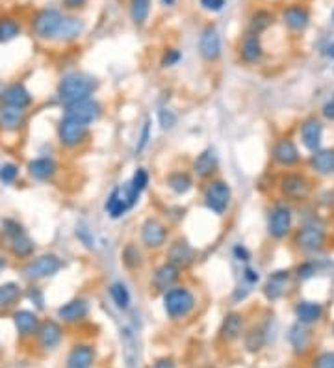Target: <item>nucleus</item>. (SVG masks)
Returning a JSON list of instances; mask_svg holds the SVG:
<instances>
[{"label": "nucleus", "mask_w": 334, "mask_h": 368, "mask_svg": "<svg viewBox=\"0 0 334 368\" xmlns=\"http://www.w3.org/2000/svg\"><path fill=\"white\" fill-rule=\"evenodd\" d=\"M97 89H99V80L95 76L73 71V73H67L60 78L56 86V97L63 106H67L73 102L93 97Z\"/></svg>", "instance_id": "obj_1"}, {"label": "nucleus", "mask_w": 334, "mask_h": 368, "mask_svg": "<svg viewBox=\"0 0 334 368\" xmlns=\"http://www.w3.org/2000/svg\"><path fill=\"white\" fill-rule=\"evenodd\" d=\"M63 23V13L56 8H43L34 13L30 21V30L34 38L41 41H56Z\"/></svg>", "instance_id": "obj_2"}, {"label": "nucleus", "mask_w": 334, "mask_h": 368, "mask_svg": "<svg viewBox=\"0 0 334 368\" xmlns=\"http://www.w3.org/2000/svg\"><path fill=\"white\" fill-rule=\"evenodd\" d=\"M195 294L188 286H173L164 292V311L171 320H182L195 309Z\"/></svg>", "instance_id": "obj_3"}, {"label": "nucleus", "mask_w": 334, "mask_h": 368, "mask_svg": "<svg viewBox=\"0 0 334 368\" xmlns=\"http://www.w3.org/2000/svg\"><path fill=\"white\" fill-rule=\"evenodd\" d=\"M56 136L60 146L65 149H76L80 147L89 136V125L84 121L76 119L75 115H69L63 112V115L58 119Z\"/></svg>", "instance_id": "obj_4"}, {"label": "nucleus", "mask_w": 334, "mask_h": 368, "mask_svg": "<svg viewBox=\"0 0 334 368\" xmlns=\"http://www.w3.org/2000/svg\"><path fill=\"white\" fill-rule=\"evenodd\" d=\"M63 260L56 253H43L38 257H32L23 268V275L28 281L51 279L62 272Z\"/></svg>", "instance_id": "obj_5"}, {"label": "nucleus", "mask_w": 334, "mask_h": 368, "mask_svg": "<svg viewBox=\"0 0 334 368\" xmlns=\"http://www.w3.org/2000/svg\"><path fill=\"white\" fill-rule=\"evenodd\" d=\"M139 196H141V194L134 190L130 183L115 186L112 194L108 196L106 203H104V210H106V214L112 218V220H119V218L125 216L128 210L136 207Z\"/></svg>", "instance_id": "obj_6"}, {"label": "nucleus", "mask_w": 334, "mask_h": 368, "mask_svg": "<svg viewBox=\"0 0 334 368\" xmlns=\"http://www.w3.org/2000/svg\"><path fill=\"white\" fill-rule=\"evenodd\" d=\"M202 199H204L206 209L212 210L215 216H223L230 207V201H232V190H230L227 181L212 179L204 188Z\"/></svg>", "instance_id": "obj_7"}, {"label": "nucleus", "mask_w": 334, "mask_h": 368, "mask_svg": "<svg viewBox=\"0 0 334 368\" xmlns=\"http://www.w3.org/2000/svg\"><path fill=\"white\" fill-rule=\"evenodd\" d=\"M278 190L288 201H305L312 192V183L305 173L286 172L278 179Z\"/></svg>", "instance_id": "obj_8"}, {"label": "nucleus", "mask_w": 334, "mask_h": 368, "mask_svg": "<svg viewBox=\"0 0 334 368\" xmlns=\"http://www.w3.org/2000/svg\"><path fill=\"white\" fill-rule=\"evenodd\" d=\"M294 244L299 251L305 253H318L325 248L327 244V233L322 225L315 223H307L301 229H297L296 236H294Z\"/></svg>", "instance_id": "obj_9"}, {"label": "nucleus", "mask_w": 334, "mask_h": 368, "mask_svg": "<svg viewBox=\"0 0 334 368\" xmlns=\"http://www.w3.org/2000/svg\"><path fill=\"white\" fill-rule=\"evenodd\" d=\"M294 229V214L288 205L277 203L273 205L267 214V235L273 240H284Z\"/></svg>", "instance_id": "obj_10"}, {"label": "nucleus", "mask_w": 334, "mask_h": 368, "mask_svg": "<svg viewBox=\"0 0 334 368\" xmlns=\"http://www.w3.org/2000/svg\"><path fill=\"white\" fill-rule=\"evenodd\" d=\"M0 104L28 110L34 104V97L23 82H0Z\"/></svg>", "instance_id": "obj_11"}, {"label": "nucleus", "mask_w": 334, "mask_h": 368, "mask_svg": "<svg viewBox=\"0 0 334 368\" xmlns=\"http://www.w3.org/2000/svg\"><path fill=\"white\" fill-rule=\"evenodd\" d=\"M141 244L147 249H160L164 248L169 238V229L162 220L158 218H147L143 225H141Z\"/></svg>", "instance_id": "obj_12"}, {"label": "nucleus", "mask_w": 334, "mask_h": 368, "mask_svg": "<svg viewBox=\"0 0 334 368\" xmlns=\"http://www.w3.org/2000/svg\"><path fill=\"white\" fill-rule=\"evenodd\" d=\"M199 54L202 60H206L210 64H214L223 54V45H221V34L215 28V25H206L202 28L199 36Z\"/></svg>", "instance_id": "obj_13"}, {"label": "nucleus", "mask_w": 334, "mask_h": 368, "mask_svg": "<svg viewBox=\"0 0 334 368\" xmlns=\"http://www.w3.org/2000/svg\"><path fill=\"white\" fill-rule=\"evenodd\" d=\"M272 159L281 168H296L301 162V152L291 138H281L273 146Z\"/></svg>", "instance_id": "obj_14"}, {"label": "nucleus", "mask_w": 334, "mask_h": 368, "mask_svg": "<svg viewBox=\"0 0 334 368\" xmlns=\"http://www.w3.org/2000/svg\"><path fill=\"white\" fill-rule=\"evenodd\" d=\"M26 172H28V177L38 183H51L60 172V165L52 157H38L28 162Z\"/></svg>", "instance_id": "obj_15"}, {"label": "nucleus", "mask_w": 334, "mask_h": 368, "mask_svg": "<svg viewBox=\"0 0 334 368\" xmlns=\"http://www.w3.org/2000/svg\"><path fill=\"white\" fill-rule=\"evenodd\" d=\"M284 26L294 34L305 32L310 25V10L303 4H290L283 10Z\"/></svg>", "instance_id": "obj_16"}, {"label": "nucleus", "mask_w": 334, "mask_h": 368, "mask_svg": "<svg viewBox=\"0 0 334 368\" xmlns=\"http://www.w3.org/2000/svg\"><path fill=\"white\" fill-rule=\"evenodd\" d=\"M28 123V112L26 110L13 108L0 104V133L19 134Z\"/></svg>", "instance_id": "obj_17"}, {"label": "nucleus", "mask_w": 334, "mask_h": 368, "mask_svg": "<svg viewBox=\"0 0 334 368\" xmlns=\"http://www.w3.org/2000/svg\"><path fill=\"white\" fill-rule=\"evenodd\" d=\"M65 114L75 115L76 119L84 121L86 125H91V123H95L102 115V106L101 102L95 101L93 97H89V99H84V101L67 104L65 106Z\"/></svg>", "instance_id": "obj_18"}, {"label": "nucleus", "mask_w": 334, "mask_h": 368, "mask_svg": "<svg viewBox=\"0 0 334 368\" xmlns=\"http://www.w3.org/2000/svg\"><path fill=\"white\" fill-rule=\"evenodd\" d=\"M38 343L39 346L47 352L51 349H56L63 341V327L58 320H52V318H47L41 322L38 330Z\"/></svg>", "instance_id": "obj_19"}, {"label": "nucleus", "mask_w": 334, "mask_h": 368, "mask_svg": "<svg viewBox=\"0 0 334 368\" xmlns=\"http://www.w3.org/2000/svg\"><path fill=\"white\" fill-rule=\"evenodd\" d=\"M301 134V143H303L310 152L322 149L323 141V123L318 117H307L299 127Z\"/></svg>", "instance_id": "obj_20"}, {"label": "nucleus", "mask_w": 334, "mask_h": 368, "mask_svg": "<svg viewBox=\"0 0 334 368\" xmlns=\"http://www.w3.org/2000/svg\"><path fill=\"white\" fill-rule=\"evenodd\" d=\"M178 279H180V268L173 266L171 262H164L152 273L151 286L158 292H167L169 288L177 286Z\"/></svg>", "instance_id": "obj_21"}, {"label": "nucleus", "mask_w": 334, "mask_h": 368, "mask_svg": "<svg viewBox=\"0 0 334 368\" xmlns=\"http://www.w3.org/2000/svg\"><path fill=\"white\" fill-rule=\"evenodd\" d=\"M240 58L243 64H259L262 56H264V47H262V41H260L259 34L247 30L240 39Z\"/></svg>", "instance_id": "obj_22"}, {"label": "nucleus", "mask_w": 334, "mask_h": 368, "mask_svg": "<svg viewBox=\"0 0 334 368\" xmlns=\"http://www.w3.org/2000/svg\"><path fill=\"white\" fill-rule=\"evenodd\" d=\"M89 314V303L88 299L84 298H73L67 303L58 307V318L65 322V324H78L84 318Z\"/></svg>", "instance_id": "obj_23"}, {"label": "nucleus", "mask_w": 334, "mask_h": 368, "mask_svg": "<svg viewBox=\"0 0 334 368\" xmlns=\"http://www.w3.org/2000/svg\"><path fill=\"white\" fill-rule=\"evenodd\" d=\"M291 279V272L290 270H277V272H273L267 281H265L264 285V296L265 299H270V301H277L286 294L288 290V285H290Z\"/></svg>", "instance_id": "obj_24"}, {"label": "nucleus", "mask_w": 334, "mask_h": 368, "mask_svg": "<svg viewBox=\"0 0 334 368\" xmlns=\"http://www.w3.org/2000/svg\"><path fill=\"white\" fill-rule=\"evenodd\" d=\"M193 260H195V249L189 246L188 240L178 238L167 249V262H171L173 266L180 268V270L191 266Z\"/></svg>", "instance_id": "obj_25"}, {"label": "nucleus", "mask_w": 334, "mask_h": 368, "mask_svg": "<svg viewBox=\"0 0 334 368\" xmlns=\"http://www.w3.org/2000/svg\"><path fill=\"white\" fill-rule=\"evenodd\" d=\"M13 325L19 333V336L23 338H28V336L38 335L39 325H41V320H39L38 312L30 311V309H17L13 311Z\"/></svg>", "instance_id": "obj_26"}, {"label": "nucleus", "mask_w": 334, "mask_h": 368, "mask_svg": "<svg viewBox=\"0 0 334 368\" xmlns=\"http://www.w3.org/2000/svg\"><path fill=\"white\" fill-rule=\"evenodd\" d=\"M217 168H219V157L214 147H206L204 151L199 152L191 165V170L199 179H210L217 172Z\"/></svg>", "instance_id": "obj_27"}, {"label": "nucleus", "mask_w": 334, "mask_h": 368, "mask_svg": "<svg viewBox=\"0 0 334 368\" xmlns=\"http://www.w3.org/2000/svg\"><path fill=\"white\" fill-rule=\"evenodd\" d=\"M310 170L322 177H333L334 175V147L318 149L310 154L309 159Z\"/></svg>", "instance_id": "obj_28"}, {"label": "nucleus", "mask_w": 334, "mask_h": 368, "mask_svg": "<svg viewBox=\"0 0 334 368\" xmlns=\"http://www.w3.org/2000/svg\"><path fill=\"white\" fill-rule=\"evenodd\" d=\"M294 312L299 324L312 325L323 318V305L312 299H299L294 307Z\"/></svg>", "instance_id": "obj_29"}, {"label": "nucleus", "mask_w": 334, "mask_h": 368, "mask_svg": "<svg viewBox=\"0 0 334 368\" xmlns=\"http://www.w3.org/2000/svg\"><path fill=\"white\" fill-rule=\"evenodd\" d=\"M243 324H246V320H243V314H241V312H227L225 318H223V322H221L219 336L225 343L238 341L241 333H243Z\"/></svg>", "instance_id": "obj_30"}, {"label": "nucleus", "mask_w": 334, "mask_h": 368, "mask_svg": "<svg viewBox=\"0 0 334 368\" xmlns=\"http://www.w3.org/2000/svg\"><path fill=\"white\" fill-rule=\"evenodd\" d=\"M95 348L91 344H75L67 356V368H91L95 363Z\"/></svg>", "instance_id": "obj_31"}, {"label": "nucleus", "mask_w": 334, "mask_h": 368, "mask_svg": "<svg viewBox=\"0 0 334 368\" xmlns=\"http://www.w3.org/2000/svg\"><path fill=\"white\" fill-rule=\"evenodd\" d=\"M86 30V23H84L80 17H75V15H63L62 28H60V34H58L56 41L60 43H71V41H76L80 38Z\"/></svg>", "instance_id": "obj_32"}, {"label": "nucleus", "mask_w": 334, "mask_h": 368, "mask_svg": "<svg viewBox=\"0 0 334 368\" xmlns=\"http://www.w3.org/2000/svg\"><path fill=\"white\" fill-rule=\"evenodd\" d=\"M6 248L10 255L17 260H30L36 253V242L32 240L28 233H26V235H21L17 238H13V240L6 242Z\"/></svg>", "instance_id": "obj_33"}, {"label": "nucleus", "mask_w": 334, "mask_h": 368, "mask_svg": "<svg viewBox=\"0 0 334 368\" xmlns=\"http://www.w3.org/2000/svg\"><path fill=\"white\" fill-rule=\"evenodd\" d=\"M23 298V286L15 281H6L0 285V311L12 309L19 303V299Z\"/></svg>", "instance_id": "obj_34"}, {"label": "nucleus", "mask_w": 334, "mask_h": 368, "mask_svg": "<svg viewBox=\"0 0 334 368\" xmlns=\"http://www.w3.org/2000/svg\"><path fill=\"white\" fill-rule=\"evenodd\" d=\"M108 292H110V298H112V301H114L119 311H128L130 309L132 296H130V290H128V286L123 281H114L112 285L108 286Z\"/></svg>", "instance_id": "obj_35"}, {"label": "nucleus", "mask_w": 334, "mask_h": 368, "mask_svg": "<svg viewBox=\"0 0 334 368\" xmlns=\"http://www.w3.org/2000/svg\"><path fill=\"white\" fill-rule=\"evenodd\" d=\"M288 341H290L291 348L296 349V352H305V349H309L310 343H312V333H310L309 325L299 324V322H297V324L290 330Z\"/></svg>", "instance_id": "obj_36"}, {"label": "nucleus", "mask_w": 334, "mask_h": 368, "mask_svg": "<svg viewBox=\"0 0 334 368\" xmlns=\"http://www.w3.org/2000/svg\"><path fill=\"white\" fill-rule=\"evenodd\" d=\"M121 260H123V264L128 270H139V268L143 266V262H145V257H143V251H141L138 244L128 242L125 248H123V251H121Z\"/></svg>", "instance_id": "obj_37"}, {"label": "nucleus", "mask_w": 334, "mask_h": 368, "mask_svg": "<svg viewBox=\"0 0 334 368\" xmlns=\"http://www.w3.org/2000/svg\"><path fill=\"white\" fill-rule=\"evenodd\" d=\"M151 4L152 0H130V6H128V13H130V19H132L134 26H145L151 15Z\"/></svg>", "instance_id": "obj_38"}, {"label": "nucleus", "mask_w": 334, "mask_h": 368, "mask_svg": "<svg viewBox=\"0 0 334 368\" xmlns=\"http://www.w3.org/2000/svg\"><path fill=\"white\" fill-rule=\"evenodd\" d=\"M165 183L169 186V190H173L177 196H184L193 188V179L186 172H173L167 175Z\"/></svg>", "instance_id": "obj_39"}, {"label": "nucleus", "mask_w": 334, "mask_h": 368, "mask_svg": "<svg viewBox=\"0 0 334 368\" xmlns=\"http://www.w3.org/2000/svg\"><path fill=\"white\" fill-rule=\"evenodd\" d=\"M23 32V26L12 15H2L0 17V43H10L17 39Z\"/></svg>", "instance_id": "obj_40"}, {"label": "nucleus", "mask_w": 334, "mask_h": 368, "mask_svg": "<svg viewBox=\"0 0 334 368\" xmlns=\"http://www.w3.org/2000/svg\"><path fill=\"white\" fill-rule=\"evenodd\" d=\"M275 23V15L272 12H267V10H257V12L252 13L251 19H249V28L247 30H251L254 34H264L270 26H273Z\"/></svg>", "instance_id": "obj_41"}, {"label": "nucleus", "mask_w": 334, "mask_h": 368, "mask_svg": "<svg viewBox=\"0 0 334 368\" xmlns=\"http://www.w3.org/2000/svg\"><path fill=\"white\" fill-rule=\"evenodd\" d=\"M0 235H2L4 242H10L13 240V238H17V236L26 235V229L19 220H15V218H4V220L0 222Z\"/></svg>", "instance_id": "obj_42"}, {"label": "nucleus", "mask_w": 334, "mask_h": 368, "mask_svg": "<svg viewBox=\"0 0 334 368\" xmlns=\"http://www.w3.org/2000/svg\"><path fill=\"white\" fill-rule=\"evenodd\" d=\"M265 341H267L265 330L262 325H257V327H252L246 335V348L249 349V352H259V349L264 348Z\"/></svg>", "instance_id": "obj_43"}, {"label": "nucleus", "mask_w": 334, "mask_h": 368, "mask_svg": "<svg viewBox=\"0 0 334 368\" xmlns=\"http://www.w3.org/2000/svg\"><path fill=\"white\" fill-rule=\"evenodd\" d=\"M21 175V168L15 162H4L0 164V183L13 184Z\"/></svg>", "instance_id": "obj_44"}, {"label": "nucleus", "mask_w": 334, "mask_h": 368, "mask_svg": "<svg viewBox=\"0 0 334 368\" xmlns=\"http://www.w3.org/2000/svg\"><path fill=\"white\" fill-rule=\"evenodd\" d=\"M121 341H123V346H125L126 361H128V365H132L134 352H136V338H134V333L130 327L121 330Z\"/></svg>", "instance_id": "obj_45"}, {"label": "nucleus", "mask_w": 334, "mask_h": 368, "mask_svg": "<svg viewBox=\"0 0 334 368\" xmlns=\"http://www.w3.org/2000/svg\"><path fill=\"white\" fill-rule=\"evenodd\" d=\"M151 117H147V119L143 121V125H141V130H139L138 143H136V154H141V152L145 151L149 141H151Z\"/></svg>", "instance_id": "obj_46"}, {"label": "nucleus", "mask_w": 334, "mask_h": 368, "mask_svg": "<svg viewBox=\"0 0 334 368\" xmlns=\"http://www.w3.org/2000/svg\"><path fill=\"white\" fill-rule=\"evenodd\" d=\"M130 186H132L138 194H141V192L149 186V173H147L145 168H138V170L134 172L132 179H130Z\"/></svg>", "instance_id": "obj_47"}, {"label": "nucleus", "mask_w": 334, "mask_h": 368, "mask_svg": "<svg viewBox=\"0 0 334 368\" xmlns=\"http://www.w3.org/2000/svg\"><path fill=\"white\" fill-rule=\"evenodd\" d=\"M75 235H76V238H78V242H80L86 249L95 248V238H93V235H91V231L88 229V225L78 223L75 229Z\"/></svg>", "instance_id": "obj_48"}, {"label": "nucleus", "mask_w": 334, "mask_h": 368, "mask_svg": "<svg viewBox=\"0 0 334 368\" xmlns=\"http://www.w3.org/2000/svg\"><path fill=\"white\" fill-rule=\"evenodd\" d=\"M177 114L169 108H160L158 112V123H160V127L164 128V130H171V128L177 125Z\"/></svg>", "instance_id": "obj_49"}, {"label": "nucleus", "mask_w": 334, "mask_h": 368, "mask_svg": "<svg viewBox=\"0 0 334 368\" xmlns=\"http://www.w3.org/2000/svg\"><path fill=\"white\" fill-rule=\"evenodd\" d=\"M315 272H318V264H315L314 260H305V262H301L296 270L297 277L301 281H307L310 279V277H314Z\"/></svg>", "instance_id": "obj_50"}, {"label": "nucleus", "mask_w": 334, "mask_h": 368, "mask_svg": "<svg viewBox=\"0 0 334 368\" xmlns=\"http://www.w3.org/2000/svg\"><path fill=\"white\" fill-rule=\"evenodd\" d=\"M182 60V52L178 49H165L162 54V67H175Z\"/></svg>", "instance_id": "obj_51"}, {"label": "nucleus", "mask_w": 334, "mask_h": 368, "mask_svg": "<svg viewBox=\"0 0 334 368\" xmlns=\"http://www.w3.org/2000/svg\"><path fill=\"white\" fill-rule=\"evenodd\" d=\"M312 368H334V352H323L312 359Z\"/></svg>", "instance_id": "obj_52"}, {"label": "nucleus", "mask_w": 334, "mask_h": 368, "mask_svg": "<svg viewBox=\"0 0 334 368\" xmlns=\"http://www.w3.org/2000/svg\"><path fill=\"white\" fill-rule=\"evenodd\" d=\"M26 296L30 299L32 303L36 305L38 309H43L45 307V294L43 290L39 288V286H30L28 290H26Z\"/></svg>", "instance_id": "obj_53"}, {"label": "nucleus", "mask_w": 334, "mask_h": 368, "mask_svg": "<svg viewBox=\"0 0 334 368\" xmlns=\"http://www.w3.org/2000/svg\"><path fill=\"white\" fill-rule=\"evenodd\" d=\"M234 259L240 260V262H249L251 260V251L243 246V244H236L232 248Z\"/></svg>", "instance_id": "obj_54"}, {"label": "nucleus", "mask_w": 334, "mask_h": 368, "mask_svg": "<svg viewBox=\"0 0 334 368\" xmlns=\"http://www.w3.org/2000/svg\"><path fill=\"white\" fill-rule=\"evenodd\" d=\"M201 2L202 10H206V12H221L225 4H227V0H199Z\"/></svg>", "instance_id": "obj_55"}, {"label": "nucleus", "mask_w": 334, "mask_h": 368, "mask_svg": "<svg viewBox=\"0 0 334 368\" xmlns=\"http://www.w3.org/2000/svg\"><path fill=\"white\" fill-rule=\"evenodd\" d=\"M62 4L65 10H71V12H76V10H82L88 0H62Z\"/></svg>", "instance_id": "obj_56"}, {"label": "nucleus", "mask_w": 334, "mask_h": 368, "mask_svg": "<svg viewBox=\"0 0 334 368\" xmlns=\"http://www.w3.org/2000/svg\"><path fill=\"white\" fill-rule=\"evenodd\" d=\"M243 279L247 281V285H257L260 281V275L257 270H252V268L247 266L246 270H243Z\"/></svg>", "instance_id": "obj_57"}, {"label": "nucleus", "mask_w": 334, "mask_h": 368, "mask_svg": "<svg viewBox=\"0 0 334 368\" xmlns=\"http://www.w3.org/2000/svg\"><path fill=\"white\" fill-rule=\"evenodd\" d=\"M322 114H323V117H325V119L334 121V101H333V99L323 104Z\"/></svg>", "instance_id": "obj_58"}, {"label": "nucleus", "mask_w": 334, "mask_h": 368, "mask_svg": "<svg viewBox=\"0 0 334 368\" xmlns=\"http://www.w3.org/2000/svg\"><path fill=\"white\" fill-rule=\"evenodd\" d=\"M152 368H177V363L175 359H171V357H162V359H158Z\"/></svg>", "instance_id": "obj_59"}, {"label": "nucleus", "mask_w": 334, "mask_h": 368, "mask_svg": "<svg viewBox=\"0 0 334 368\" xmlns=\"http://www.w3.org/2000/svg\"><path fill=\"white\" fill-rule=\"evenodd\" d=\"M6 268H8V257H6V255L0 253V273L4 272Z\"/></svg>", "instance_id": "obj_60"}, {"label": "nucleus", "mask_w": 334, "mask_h": 368, "mask_svg": "<svg viewBox=\"0 0 334 368\" xmlns=\"http://www.w3.org/2000/svg\"><path fill=\"white\" fill-rule=\"evenodd\" d=\"M325 51H327V56L333 58V60H334V39L327 45V49H325Z\"/></svg>", "instance_id": "obj_61"}, {"label": "nucleus", "mask_w": 334, "mask_h": 368, "mask_svg": "<svg viewBox=\"0 0 334 368\" xmlns=\"http://www.w3.org/2000/svg\"><path fill=\"white\" fill-rule=\"evenodd\" d=\"M175 2H177V0H162V4H164V6H173Z\"/></svg>", "instance_id": "obj_62"}, {"label": "nucleus", "mask_w": 334, "mask_h": 368, "mask_svg": "<svg viewBox=\"0 0 334 368\" xmlns=\"http://www.w3.org/2000/svg\"><path fill=\"white\" fill-rule=\"evenodd\" d=\"M333 333H334V324H333Z\"/></svg>", "instance_id": "obj_63"}, {"label": "nucleus", "mask_w": 334, "mask_h": 368, "mask_svg": "<svg viewBox=\"0 0 334 368\" xmlns=\"http://www.w3.org/2000/svg\"><path fill=\"white\" fill-rule=\"evenodd\" d=\"M333 17H334V12H333Z\"/></svg>", "instance_id": "obj_64"}]
</instances>
